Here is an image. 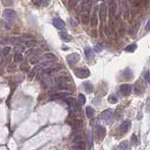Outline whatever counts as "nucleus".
<instances>
[{"instance_id": "nucleus-40", "label": "nucleus", "mask_w": 150, "mask_h": 150, "mask_svg": "<svg viewBox=\"0 0 150 150\" xmlns=\"http://www.w3.org/2000/svg\"><path fill=\"white\" fill-rule=\"evenodd\" d=\"M21 69L23 70V71H25V72H27V71H29V67H27V65H26V64L22 65V66H21Z\"/></svg>"}, {"instance_id": "nucleus-24", "label": "nucleus", "mask_w": 150, "mask_h": 150, "mask_svg": "<svg viewBox=\"0 0 150 150\" xmlns=\"http://www.w3.org/2000/svg\"><path fill=\"white\" fill-rule=\"evenodd\" d=\"M108 101L112 104H116L117 102H118V97L115 95V94H111V95L108 97Z\"/></svg>"}, {"instance_id": "nucleus-15", "label": "nucleus", "mask_w": 150, "mask_h": 150, "mask_svg": "<svg viewBox=\"0 0 150 150\" xmlns=\"http://www.w3.org/2000/svg\"><path fill=\"white\" fill-rule=\"evenodd\" d=\"M109 11L111 13V16H114L116 14V11H117V5H116V2L114 0H110V3H109Z\"/></svg>"}, {"instance_id": "nucleus-3", "label": "nucleus", "mask_w": 150, "mask_h": 150, "mask_svg": "<svg viewBox=\"0 0 150 150\" xmlns=\"http://www.w3.org/2000/svg\"><path fill=\"white\" fill-rule=\"evenodd\" d=\"M132 89V86L129 84H124L120 86V93L122 94L123 96H127L131 94Z\"/></svg>"}, {"instance_id": "nucleus-28", "label": "nucleus", "mask_w": 150, "mask_h": 150, "mask_svg": "<svg viewBox=\"0 0 150 150\" xmlns=\"http://www.w3.org/2000/svg\"><path fill=\"white\" fill-rule=\"evenodd\" d=\"M14 61L15 62H22L23 61V56L21 53H16L14 55Z\"/></svg>"}, {"instance_id": "nucleus-42", "label": "nucleus", "mask_w": 150, "mask_h": 150, "mask_svg": "<svg viewBox=\"0 0 150 150\" xmlns=\"http://www.w3.org/2000/svg\"><path fill=\"white\" fill-rule=\"evenodd\" d=\"M145 29H146V31H150V19H149V21L147 22L146 27H145Z\"/></svg>"}, {"instance_id": "nucleus-21", "label": "nucleus", "mask_w": 150, "mask_h": 150, "mask_svg": "<svg viewBox=\"0 0 150 150\" xmlns=\"http://www.w3.org/2000/svg\"><path fill=\"white\" fill-rule=\"evenodd\" d=\"M86 117L87 118H92L93 117V115H94V110L92 107H86Z\"/></svg>"}, {"instance_id": "nucleus-30", "label": "nucleus", "mask_w": 150, "mask_h": 150, "mask_svg": "<svg viewBox=\"0 0 150 150\" xmlns=\"http://www.w3.org/2000/svg\"><path fill=\"white\" fill-rule=\"evenodd\" d=\"M79 103L81 105L86 104V97H84V94H79Z\"/></svg>"}, {"instance_id": "nucleus-31", "label": "nucleus", "mask_w": 150, "mask_h": 150, "mask_svg": "<svg viewBox=\"0 0 150 150\" xmlns=\"http://www.w3.org/2000/svg\"><path fill=\"white\" fill-rule=\"evenodd\" d=\"M102 50H103V45H102V44H97V45H95V47H94V51L97 52V53L101 52Z\"/></svg>"}, {"instance_id": "nucleus-10", "label": "nucleus", "mask_w": 150, "mask_h": 150, "mask_svg": "<svg viewBox=\"0 0 150 150\" xmlns=\"http://www.w3.org/2000/svg\"><path fill=\"white\" fill-rule=\"evenodd\" d=\"M52 23H53V26L58 29H64L65 27L64 21H62V20L59 19V18H55Z\"/></svg>"}, {"instance_id": "nucleus-19", "label": "nucleus", "mask_w": 150, "mask_h": 150, "mask_svg": "<svg viewBox=\"0 0 150 150\" xmlns=\"http://www.w3.org/2000/svg\"><path fill=\"white\" fill-rule=\"evenodd\" d=\"M144 90V87L141 86L140 84V82H139V81L136 82V94H137V95H139V94H141L142 92H143Z\"/></svg>"}, {"instance_id": "nucleus-26", "label": "nucleus", "mask_w": 150, "mask_h": 150, "mask_svg": "<svg viewBox=\"0 0 150 150\" xmlns=\"http://www.w3.org/2000/svg\"><path fill=\"white\" fill-rule=\"evenodd\" d=\"M61 69V66H56V67H51V68H48L46 70V73H48V74H52V73H54V72H56V71H58V70Z\"/></svg>"}, {"instance_id": "nucleus-37", "label": "nucleus", "mask_w": 150, "mask_h": 150, "mask_svg": "<svg viewBox=\"0 0 150 150\" xmlns=\"http://www.w3.org/2000/svg\"><path fill=\"white\" fill-rule=\"evenodd\" d=\"M92 143H93V140H92V136H89V137H88V144H87V146H88L89 149H90L92 147Z\"/></svg>"}, {"instance_id": "nucleus-38", "label": "nucleus", "mask_w": 150, "mask_h": 150, "mask_svg": "<svg viewBox=\"0 0 150 150\" xmlns=\"http://www.w3.org/2000/svg\"><path fill=\"white\" fill-rule=\"evenodd\" d=\"M34 44H36V41H34V40H31V41H27L26 42V46L27 47L32 46V45H34Z\"/></svg>"}, {"instance_id": "nucleus-11", "label": "nucleus", "mask_w": 150, "mask_h": 150, "mask_svg": "<svg viewBox=\"0 0 150 150\" xmlns=\"http://www.w3.org/2000/svg\"><path fill=\"white\" fill-rule=\"evenodd\" d=\"M105 134H106V131L103 127H96V136L98 137L99 140H102V139L105 137Z\"/></svg>"}, {"instance_id": "nucleus-8", "label": "nucleus", "mask_w": 150, "mask_h": 150, "mask_svg": "<svg viewBox=\"0 0 150 150\" xmlns=\"http://www.w3.org/2000/svg\"><path fill=\"white\" fill-rule=\"evenodd\" d=\"M66 58H67V62H68L70 65H74L79 60V55L77 53H73V54L68 55Z\"/></svg>"}, {"instance_id": "nucleus-16", "label": "nucleus", "mask_w": 150, "mask_h": 150, "mask_svg": "<svg viewBox=\"0 0 150 150\" xmlns=\"http://www.w3.org/2000/svg\"><path fill=\"white\" fill-rule=\"evenodd\" d=\"M84 89L86 90V92H88V93H91V92H93L94 87H93V84H92L91 82H84Z\"/></svg>"}, {"instance_id": "nucleus-14", "label": "nucleus", "mask_w": 150, "mask_h": 150, "mask_svg": "<svg viewBox=\"0 0 150 150\" xmlns=\"http://www.w3.org/2000/svg\"><path fill=\"white\" fill-rule=\"evenodd\" d=\"M72 138H73V141H75V142L79 141V140H82V134L79 131V129H76V131L73 132V134H72Z\"/></svg>"}, {"instance_id": "nucleus-25", "label": "nucleus", "mask_w": 150, "mask_h": 150, "mask_svg": "<svg viewBox=\"0 0 150 150\" xmlns=\"http://www.w3.org/2000/svg\"><path fill=\"white\" fill-rule=\"evenodd\" d=\"M136 49V43H132V44H129V46H127L125 50H126L127 52H134Z\"/></svg>"}, {"instance_id": "nucleus-20", "label": "nucleus", "mask_w": 150, "mask_h": 150, "mask_svg": "<svg viewBox=\"0 0 150 150\" xmlns=\"http://www.w3.org/2000/svg\"><path fill=\"white\" fill-rule=\"evenodd\" d=\"M116 150H129V142L127 141H123L120 143V145L118 146V148Z\"/></svg>"}, {"instance_id": "nucleus-22", "label": "nucleus", "mask_w": 150, "mask_h": 150, "mask_svg": "<svg viewBox=\"0 0 150 150\" xmlns=\"http://www.w3.org/2000/svg\"><path fill=\"white\" fill-rule=\"evenodd\" d=\"M84 52H86V56L87 59H91L94 57V52L91 48H86Z\"/></svg>"}, {"instance_id": "nucleus-7", "label": "nucleus", "mask_w": 150, "mask_h": 150, "mask_svg": "<svg viewBox=\"0 0 150 150\" xmlns=\"http://www.w3.org/2000/svg\"><path fill=\"white\" fill-rule=\"evenodd\" d=\"M71 92L69 91H63V92H57V93H54L51 95V99L52 100H56V99H63V98H66L68 97Z\"/></svg>"}, {"instance_id": "nucleus-23", "label": "nucleus", "mask_w": 150, "mask_h": 150, "mask_svg": "<svg viewBox=\"0 0 150 150\" xmlns=\"http://www.w3.org/2000/svg\"><path fill=\"white\" fill-rule=\"evenodd\" d=\"M89 19H90V18H89V14L86 12V13H84V15H82V23H84V25H87V24L89 23Z\"/></svg>"}, {"instance_id": "nucleus-5", "label": "nucleus", "mask_w": 150, "mask_h": 150, "mask_svg": "<svg viewBox=\"0 0 150 150\" xmlns=\"http://www.w3.org/2000/svg\"><path fill=\"white\" fill-rule=\"evenodd\" d=\"M2 16H3L4 19L8 20V21H12V20H14L15 17H16V13H15V11L12 9H6L3 11Z\"/></svg>"}, {"instance_id": "nucleus-29", "label": "nucleus", "mask_w": 150, "mask_h": 150, "mask_svg": "<svg viewBox=\"0 0 150 150\" xmlns=\"http://www.w3.org/2000/svg\"><path fill=\"white\" fill-rule=\"evenodd\" d=\"M2 5L4 6H11V5L14 4V0H1Z\"/></svg>"}, {"instance_id": "nucleus-43", "label": "nucleus", "mask_w": 150, "mask_h": 150, "mask_svg": "<svg viewBox=\"0 0 150 150\" xmlns=\"http://www.w3.org/2000/svg\"><path fill=\"white\" fill-rule=\"evenodd\" d=\"M71 25L72 26H74V27H77V23L76 21H73V20H71Z\"/></svg>"}, {"instance_id": "nucleus-27", "label": "nucleus", "mask_w": 150, "mask_h": 150, "mask_svg": "<svg viewBox=\"0 0 150 150\" xmlns=\"http://www.w3.org/2000/svg\"><path fill=\"white\" fill-rule=\"evenodd\" d=\"M42 57L45 59H48V60H55L56 59V56L53 54V53H45L42 55Z\"/></svg>"}, {"instance_id": "nucleus-17", "label": "nucleus", "mask_w": 150, "mask_h": 150, "mask_svg": "<svg viewBox=\"0 0 150 150\" xmlns=\"http://www.w3.org/2000/svg\"><path fill=\"white\" fill-rule=\"evenodd\" d=\"M51 0H32V3L38 6H46L50 3Z\"/></svg>"}, {"instance_id": "nucleus-39", "label": "nucleus", "mask_w": 150, "mask_h": 150, "mask_svg": "<svg viewBox=\"0 0 150 150\" xmlns=\"http://www.w3.org/2000/svg\"><path fill=\"white\" fill-rule=\"evenodd\" d=\"M132 142H134V145H137V144H138V140H137V137H136V134L132 136Z\"/></svg>"}, {"instance_id": "nucleus-33", "label": "nucleus", "mask_w": 150, "mask_h": 150, "mask_svg": "<svg viewBox=\"0 0 150 150\" xmlns=\"http://www.w3.org/2000/svg\"><path fill=\"white\" fill-rule=\"evenodd\" d=\"M10 50H11V47H9V46H6V47H4L3 49H2V54L3 55H8L9 54V52H10Z\"/></svg>"}, {"instance_id": "nucleus-18", "label": "nucleus", "mask_w": 150, "mask_h": 150, "mask_svg": "<svg viewBox=\"0 0 150 150\" xmlns=\"http://www.w3.org/2000/svg\"><path fill=\"white\" fill-rule=\"evenodd\" d=\"M59 36H60V38H61L62 40H64V41H66V42L72 40V36H70V34H67V32H60Z\"/></svg>"}, {"instance_id": "nucleus-35", "label": "nucleus", "mask_w": 150, "mask_h": 150, "mask_svg": "<svg viewBox=\"0 0 150 150\" xmlns=\"http://www.w3.org/2000/svg\"><path fill=\"white\" fill-rule=\"evenodd\" d=\"M15 51H16V53H22L24 51V47L22 45H17L15 47Z\"/></svg>"}, {"instance_id": "nucleus-13", "label": "nucleus", "mask_w": 150, "mask_h": 150, "mask_svg": "<svg viewBox=\"0 0 150 150\" xmlns=\"http://www.w3.org/2000/svg\"><path fill=\"white\" fill-rule=\"evenodd\" d=\"M86 148V143L82 140L76 141L73 146V150H84Z\"/></svg>"}, {"instance_id": "nucleus-34", "label": "nucleus", "mask_w": 150, "mask_h": 150, "mask_svg": "<svg viewBox=\"0 0 150 150\" xmlns=\"http://www.w3.org/2000/svg\"><path fill=\"white\" fill-rule=\"evenodd\" d=\"M40 57H38V56H36V57H32V60H31V63L32 64H36V63H38L39 61H40Z\"/></svg>"}, {"instance_id": "nucleus-4", "label": "nucleus", "mask_w": 150, "mask_h": 150, "mask_svg": "<svg viewBox=\"0 0 150 150\" xmlns=\"http://www.w3.org/2000/svg\"><path fill=\"white\" fill-rule=\"evenodd\" d=\"M75 74H76V76L77 77H79V79H86V77H89L90 72L87 69H76L75 70Z\"/></svg>"}, {"instance_id": "nucleus-32", "label": "nucleus", "mask_w": 150, "mask_h": 150, "mask_svg": "<svg viewBox=\"0 0 150 150\" xmlns=\"http://www.w3.org/2000/svg\"><path fill=\"white\" fill-rule=\"evenodd\" d=\"M79 0H69V5H70V7H75V6H77V4L79 3Z\"/></svg>"}, {"instance_id": "nucleus-41", "label": "nucleus", "mask_w": 150, "mask_h": 150, "mask_svg": "<svg viewBox=\"0 0 150 150\" xmlns=\"http://www.w3.org/2000/svg\"><path fill=\"white\" fill-rule=\"evenodd\" d=\"M90 124H91V126H97V125H98V119L92 120V121L90 122Z\"/></svg>"}, {"instance_id": "nucleus-12", "label": "nucleus", "mask_w": 150, "mask_h": 150, "mask_svg": "<svg viewBox=\"0 0 150 150\" xmlns=\"http://www.w3.org/2000/svg\"><path fill=\"white\" fill-rule=\"evenodd\" d=\"M97 24H98V19H97V8L95 7L93 10V13H92L91 18H90V25L92 27H96Z\"/></svg>"}, {"instance_id": "nucleus-1", "label": "nucleus", "mask_w": 150, "mask_h": 150, "mask_svg": "<svg viewBox=\"0 0 150 150\" xmlns=\"http://www.w3.org/2000/svg\"><path fill=\"white\" fill-rule=\"evenodd\" d=\"M107 13H108V8L107 5L105 4V2H102L99 8V19L101 20V22H105L107 17Z\"/></svg>"}, {"instance_id": "nucleus-9", "label": "nucleus", "mask_w": 150, "mask_h": 150, "mask_svg": "<svg viewBox=\"0 0 150 150\" xmlns=\"http://www.w3.org/2000/svg\"><path fill=\"white\" fill-rule=\"evenodd\" d=\"M112 117H113V113H112V111L110 109L108 110H105L101 113V118L104 120V121H106L107 123H109L110 121L112 120Z\"/></svg>"}, {"instance_id": "nucleus-2", "label": "nucleus", "mask_w": 150, "mask_h": 150, "mask_svg": "<svg viewBox=\"0 0 150 150\" xmlns=\"http://www.w3.org/2000/svg\"><path fill=\"white\" fill-rule=\"evenodd\" d=\"M66 122H67V124L70 125V126L73 127L74 129H79L82 125V120H79V119H76V118H72V119L69 118Z\"/></svg>"}, {"instance_id": "nucleus-6", "label": "nucleus", "mask_w": 150, "mask_h": 150, "mask_svg": "<svg viewBox=\"0 0 150 150\" xmlns=\"http://www.w3.org/2000/svg\"><path fill=\"white\" fill-rule=\"evenodd\" d=\"M132 126V122L129 121V120H126L125 122L122 123V125L120 126V132H121V134H126V132H129V127Z\"/></svg>"}, {"instance_id": "nucleus-36", "label": "nucleus", "mask_w": 150, "mask_h": 150, "mask_svg": "<svg viewBox=\"0 0 150 150\" xmlns=\"http://www.w3.org/2000/svg\"><path fill=\"white\" fill-rule=\"evenodd\" d=\"M144 79H145V81L150 84V72H146L145 74H144Z\"/></svg>"}]
</instances>
